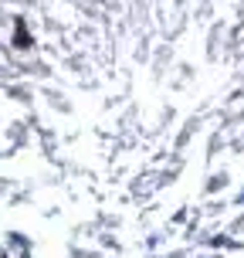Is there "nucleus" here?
Wrapping results in <instances>:
<instances>
[]
</instances>
